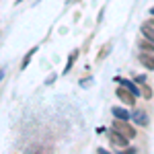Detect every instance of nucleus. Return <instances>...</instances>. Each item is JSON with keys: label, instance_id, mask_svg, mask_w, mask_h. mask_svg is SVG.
Masks as SVG:
<instances>
[{"label": "nucleus", "instance_id": "obj_1", "mask_svg": "<svg viewBox=\"0 0 154 154\" xmlns=\"http://www.w3.org/2000/svg\"><path fill=\"white\" fill-rule=\"evenodd\" d=\"M111 130H115L117 134H121L128 140H134L136 138V128H131L130 123H128V119H115L113 125H111Z\"/></svg>", "mask_w": 154, "mask_h": 154}, {"label": "nucleus", "instance_id": "obj_2", "mask_svg": "<svg viewBox=\"0 0 154 154\" xmlns=\"http://www.w3.org/2000/svg\"><path fill=\"white\" fill-rule=\"evenodd\" d=\"M107 138H109V142L113 144L115 148H121V150H123V148H128V142H130L128 138H123V136L117 134L115 130H109V131H107Z\"/></svg>", "mask_w": 154, "mask_h": 154}, {"label": "nucleus", "instance_id": "obj_3", "mask_svg": "<svg viewBox=\"0 0 154 154\" xmlns=\"http://www.w3.org/2000/svg\"><path fill=\"white\" fill-rule=\"evenodd\" d=\"M115 95H117V99L121 103H125V105H136V95H134L131 91H128L125 86H119L117 91H115Z\"/></svg>", "mask_w": 154, "mask_h": 154}, {"label": "nucleus", "instance_id": "obj_4", "mask_svg": "<svg viewBox=\"0 0 154 154\" xmlns=\"http://www.w3.org/2000/svg\"><path fill=\"white\" fill-rule=\"evenodd\" d=\"M138 60H140V64H142L144 68H148V70H154V56H152V54H148V51H142V54H138Z\"/></svg>", "mask_w": 154, "mask_h": 154}, {"label": "nucleus", "instance_id": "obj_5", "mask_svg": "<svg viewBox=\"0 0 154 154\" xmlns=\"http://www.w3.org/2000/svg\"><path fill=\"white\" fill-rule=\"evenodd\" d=\"M130 117L138 123V125H148V115L144 113V111H140V109H136L134 113H130Z\"/></svg>", "mask_w": 154, "mask_h": 154}, {"label": "nucleus", "instance_id": "obj_6", "mask_svg": "<svg viewBox=\"0 0 154 154\" xmlns=\"http://www.w3.org/2000/svg\"><path fill=\"white\" fill-rule=\"evenodd\" d=\"M138 48L142 49V51L154 54V43L150 41V39H146V37H140V39H138Z\"/></svg>", "mask_w": 154, "mask_h": 154}, {"label": "nucleus", "instance_id": "obj_7", "mask_svg": "<svg viewBox=\"0 0 154 154\" xmlns=\"http://www.w3.org/2000/svg\"><path fill=\"white\" fill-rule=\"evenodd\" d=\"M115 82H119L121 86H125V88H128V91H131V93H134L136 97L140 95V88H138V86H136L134 82H130V80H125V78H119V76H117V78H115Z\"/></svg>", "mask_w": 154, "mask_h": 154}, {"label": "nucleus", "instance_id": "obj_8", "mask_svg": "<svg viewBox=\"0 0 154 154\" xmlns=\"http://www.w3.org/2000/svg\"><path fill=\"white\" fill-rule=\"evenodd\" d=\"M111 113H113L117 119H130V113H128L125 109H121V107H113V109H111Z\"/></svg>", "mask_w": 154, "mask_h": 154}, {"label": "nucleus", "instance_id": "obj_9", "mask_svg": "<svg viewBox=\"0 0 154 154\" xmlns=\"http://www.w3.org/2000/svg\"><path fill=\"white\" fill-rule=\"evenodd\" d=\"M142 35L146 37V39H150L154 43V29H150V27H146V25H142Z\"/></svg>", "mask_w": 154, "mask_h": 154}, {"label": "nucleus", "instance_id": "obj_10", "mask_svg": "<svg viewBox=\"0 0 154 154\" xmlns=\"http://www.w3.org/2000/svg\"><path fill=\"white\" fill-rule=\"evenodd\" d=\"M76 58H78V51H72V56L68 58V64H66V70H64V74H68V72H70V68L74 66V62H76Z\"/></svg>", "mask_w": 154, "mask_h": 154}, {"label": "nucleus", "instance_id": "obj_11", "mask_svg": "<svg viewBox=\"0 0 154 154\" xmlns=\"http://www.w3.org/2000/svg\"><path fill=\"white\" fill-rule=\"evenodd\" d=\"M33 54H37V48H33L31 49V51H29V54H27V56H25V60H23V64H21V68H27V66H29V62H31V58H33Z\"/></svg>", "mask_w": 154, "mask_h": 154}, {"label": "nucleus", "instance_id": "obj_12", "mask_svg": "<svg viewBox=\"0 0 154 154\" xmlns=\"http://www.w3.org/2000/svg\"><path fill=\"white\" fill-rule=\"evenodd\" d=\"M146 27H150V29H154V21H148V23H144Z\"/></svg>", "mask_w": 154, "mask_h": 154}, {"label": "nucleus", "instance_id": "obj_13", "mask_svg": "<svg viewBox=\"0 0 154 154\" xmlns=\"http://www.w3.org/2000/svg\"><path fill=\"white\" fill-rule=\"evenodd\" d=\"M150 14H152V17H154V6H152V8H150Z\"/></svg>", "mask_w": 154, "mask_h": 154}, {"label": "nucleus", "instance_id": "obj_14", "mask_svg": "<svg viewBox=\"0 0 154 154\" xmlns=\"http://www.w3.org/2000/svg\"><path fill=\"white\" fill-rule=\"evenodd\" d=\"M17 2H21V0H17Z\"/></svg>", "mask_w": 154, "mask_h": 154}]
</instances>
